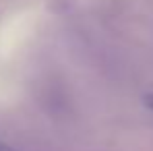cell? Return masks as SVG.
Masks as SVG:
<instances>
[{
    "mask_svg": "<svg viewBox=\"0 0 153 151\" xmlns=\"http://www.w3.org/2000/svg\"><path fill=\"white\" fill-rule=\"evenodd\" d=\"M145 106H147L149 110H153V93H149V95H145Z\"/></svg>",
    "mask_w": 153,
    "mask_h": 151,
    "instance_id": "obj_1",
    "label": "cell"
}]
</instances>
